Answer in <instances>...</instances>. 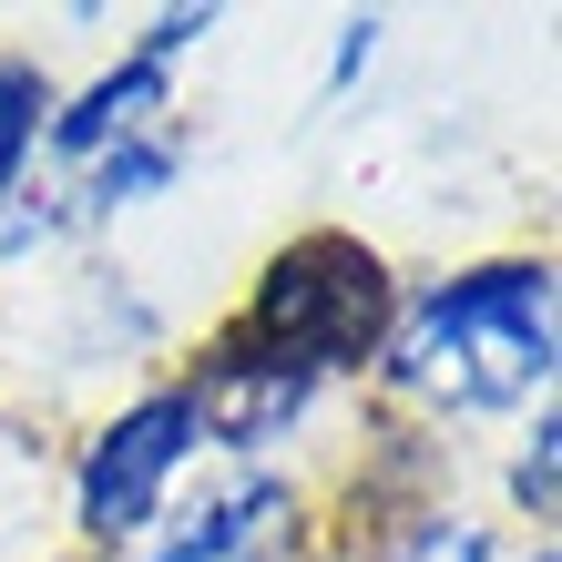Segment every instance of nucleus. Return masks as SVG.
Here are the masks:
<instances>
[{
  "label": "nucleus",
  "instance_id": "1",
  "mask_svg": "<svg viewBox=\"0 0 562 562\" xmlns=\"http://www.w3.org/2000/svg\"><path fill=\"white\" fill-rule=\"evenodd\" d=\"M552 358H562V267L532 246V256H481V267L400 296L389 348H379V389L440 429L512 419L552 400Z\"/></svg>",
  "mask_w": 562,
  "mask_h": 562
},
{
  "label": "nucleus",
  "instance_id": "2",
  "mask_svg": "<svg viewBox=\"0 0 562 562\" xmlns=\"http://www.w3.org/2000/svg\"><path fill=\"white\" fill-rule=\"evenodd\" d=\"M389 317H400V277H389V256L369 236H348V225H296L286 246H267V267L246 277V307H236L246 338L296 358L317 389L379 369Z\"/></svg>",
  "mask_w": 562,
  "mask_h": 562
},
{
  "label": "nucleus",
  "instance_id": "3",
  "mask_svg": "<svg viewBox=\"0 0 562 562\" xmlns=\"http://www.w3.org/2000/svg\"><path fill=\"white\" fill-rule=\"evenodd\" d=\"M194 450H205V440H194L184 389H175V379L134 389V400L103 409V419H92V440L72 450V532H82L92 552L144 542L154 521L175 512V481H184Z\"/></svg>",
  "mask_w": 562,
  "mask_h": 562
},
{
  "label": "nucleus",
  "instance_id": "4",
  "mask_svg": "<svg viewBox=\"0 0 562 562\" xmlns=\"http://www.w3.org/2000/svg\"><path fill=\"white\" fill-rule=\"evenodd\" d=\"M175 389H184V409H194V440L225 450V460L286 450L296 429H307V409H317V379L296 369V358H277L267 338H246L236 317L194 348V369H184Z\"/></svg>",
  "mask_w": 562,
  "mask_h": 562
},
{
  "label": "nucleus",
  "instance_id": "5",
  "mask_svg": "<svg viewBox=\"0 0 562 562\" xmlns=\"http://www.w3.org/2000/svg\"><path fill=\"white\" fill-rule=\"evenodd\" d=\"M164 113H175V61H154V52L123 42V61H103L82 92H52L42 154H52V164H92V154H113V144L154 134Z\"/></svg>",
  "mask_w": 562,
  "mask_h": 562
},
{
  "label": "nucleus",
  "instance_id": "6",
  "mask_svg": "<svg viewBox=\"0 0 562 562\" xmlns=\"http://www.w3.org/2000/svg\"><path fill=\"white\" fill-rule=\"evenodd\" d=\"M277 532H296V491L277 471H236L225 491L164 512L154 532H144L154 542L144 562H256V552H277Z\"/></svg>",
  "mask_w": 562,
  "mask_h": 562
},
{
  "label": "nucleus",
  "instance_id": "7",
  "mask_svg": "<svg viewBox=\"0 0 562 562\" xmlns=\"http://www.w3.org/2000/svg\"><path fill=\"white\" fill-rule=\"evenodd\" d=\"M175 175H184V134H175V123H154V134H134V144L72 164V205H61V215H123V205H154Z\"/></svg>",
  "mask_w": 562,
  "mask_h": 562
},
{
  "label": "nucleus",
  "instance_id": "8",
  "mask_svg": "<svg viewBox=\"0 0 562 562\" xmlns=\"http://www.w3.org/2000/svg\"><path fill=\"white\" fill-rule=\"evenodd\" d=\"M42 123H52V72L31 52H0V205H21L31 154H42Z\"/></svg>",
  "mask_w": 562,
  "mask_h": 562
},
{
  "label": "nucleus",
  "instance_id": "9",
  "mask_svg": "<svg viewBox=\"0 0 562 562\" xmlns=\"http://www.w3.org/2000/svg\"><path fill=\"white\" fill-rule=\"evenodd\" d=\"M379 562H502V532H491L481 512H450V502H429V512H409L400 532L379 542Z\"/></svg>",
  "mask_w": 562,
  "mask_h": 562
},
{
  "label": "nucleus",
  "instance_id": "10",
  "mask_svg": "<svg viewBox=\"0 0 562 562\" xmlns=\"http://www.w3.org/2000/svg\"><path fill=\"white\" fill-rule=\"evenodd\" d=\"M512 512H532V521L562 512V409L552 400L532 409V440L512 450Z\"/></svg>",
  "mask_w": 562,
  "mask_h": 562
},
{
  "label": "nucleus",
  "instance_id": "11",
  "mask_svg": "<svg viewBox=\"0 0 562 562\" xmlns=\"http://www.w3.org/2000/svg\"><path fill=\"white\" fill-rule=\"evenodd\" d=\"M369 61H379V21H369V11H348V21H338V52H327V92H348Z\"/></svg>",
  "mask_w": 562,
  "mask_h": 562
},
{
  "label": "nucleus",
  "instance_id": "12",
  "mask_svg": "<svg viewBox=\"0 0 562 562\" xmlns=\"http://www.w3.org/2000/svg\"><path fill=\"white\" fill-rule=\"evenodd\" d=\"M532 562H562V552H552V542H532Z\"/></svg>",
  "mask_w": 562,
  "mask_h": 562
},
{
  "label": "nucleus",
  "instance_id": "13",
  "mask_svg": "<svg viewBox=\"0 0 562 562\" xmlns=\"http://www.w3.org/2000/svg\"><path fill=\"white\" fill-rule=\"evenodd\" d=\"M256 562H286V552H256Z\"/></svg>",
  "mask_w": 562,
  "mask_h": 562
}]
</instances>
